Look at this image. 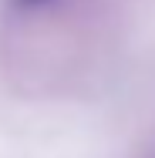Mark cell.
Masks as SVG:
<instances>
[{
  "mask_svg": "<svg viewBox=\"0 0 155 158\" xmlns=\"http://www.w3.org/2000/svg\"><path fill=\"white\" fill-rule=\"evenodd\" d=\"M24 7H47V3H58V0H20Z\"/></svg>",
  "mask_w": 155,
  "mask_h": 158,
  "instance_id": "1",
  "label": "cell"
}]
</instances>
